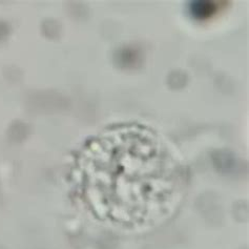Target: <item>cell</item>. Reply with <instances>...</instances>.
Here are the masks:
<instances>
[{
  "mask_svg": "<svg viewBox=\"0 0 249 249\" xmlns=\"http://www.w3.org/2000/svg\"><path fill=\"white\" fill-rule=\"evenodd\" d=\"M218 10V4L213 1H193L189 4V12L194 18L199 20L212 17Z\"/></svg>",
  "mask_w": 249,
  "mask_h": 249,
  "instance_id": "cell-1",
  "label": "cell"
}]
</instances>
